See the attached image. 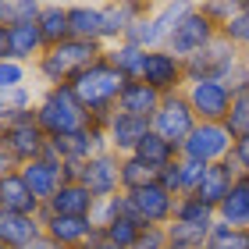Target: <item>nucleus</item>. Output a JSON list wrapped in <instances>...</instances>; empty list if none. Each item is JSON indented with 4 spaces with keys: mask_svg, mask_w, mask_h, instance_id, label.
Here are the masks:
<instances>
[{
    "mask_svg": "<svg viewBox=\"0 0 249 249\" xmlns=\"http://www.w3.org/2000/svg\"><path fill=\"white\" fill-rule=\"evenodd\" d=\"M0 213H29V217H43V203L32 196V189L25 185L21 171H11L0 182Z\"/></svg>",
    "mask_w": 249,
    "mask_h": 249,
    "instance_id": "17",
    "label": "nucleus"
},
{
    "mask_svg": "<svg viewBox=\"0 0 249 249\" xmlns=\"http://www.w3.org/2000/svg\"><path fill=\"white\" fill-rule=\"evenodd\" d=\"M142 231H146V228H142L135 217H128V213H118V217L104 228V239H107L110 246H118V249H132L135 242H139Z\"/></svg>",
    "mask_w": 249,
    "mask_h": 249,
    "instance_id": "31",
    "label": "nucleus"
},
{
    "mask_svg": "<svg viewBox=\"0 0 249 249\" xmlns=\"http://www.w3.org/2000/svg\"><path fill=\"white\" fill-rule=\"evenodd\" d=\"M231 146H235V135L224 128V124H213V121H199L192 135L182 142L178 157L185 160H199V164H224L231 157Z\"/></svg>",
    "mask_w": 249,
    "mask_h": 249,
    "instance_id": "5",
    "label": "nucleus"
},
{
    "mask_svg": "<svg viewBox=\"0 0 249 249\" xmlns=\"http://www.w3.org/2000/svg\"><path fill=\"white\" fill-rule=\"evenodd\" d=\"M175 221L199 224V228H213V224H217V210L207 207L199 196H178V203H175Z\"/></svg>",
    "mask_w": 249,
    "mask_h": 249,
    "instance_id": "30",
    "label": "nucleus"
},
{
    "mask_svg": "<svg viewBox=\"0 0 249 249\" xmlns=\"http://www.w3.org/2000/svg\"><path fill=\"white\" fill-rule=\"evenodd\" d=\"M217 221L228 228H246L249 231V175H239L231 182V192L221 199Z\"/></svg>",
    "mask_w": 249,
    "mask_h": 249,
    "instance_id": "22",
    "label": "nucleus"
},
{
    "mask_svg": "<svg viewBox=\"0 0 249 249\" xmlns=\"http://www.w3.org/2000/svg\"><path fill=\"white\" fill-rule=\"evenodd\" d=\"M160 93L157 89H150L146 82H128L124 86V93H121V100H118V110H124V114H132V118H146L150 121L153 114H157V107H160Z\"/></svg>",
    "mask_w": 249,
    "mask_h": 249,
    "instance_id": "24",
    "label": "nucleus"
},
{
    "mask_svg": "<svg viewBox=\"0 0 249 249\" xmlns=\"http://www.w3.org/2000/svg\"><path fill=\"white\" fill-rule=\"evenodd\" d=\"M36 100H39V93L32 86H21V89H15V93H0V124L32 118L36 114Z\"/></svg>",
    "mask_w": 249,
    "mask_h": 249,
    "instance_id": "26",
    "label": "nucleus"
},
{
    "mask_svg": "<svg viewBox=\"0 0 249 249\" xmlns=\"http://www.w3.org/2000/svg\"><path fill=\"white\" fill-rule=\"evenodd\" d=\"M224 128H228L235 139H242V135L249 132V89L231 100V114H228V121H224Z\"/></svg>",
    "mask_w": 249,
    "mask_h": 249,
    "instance_id": "39",
    "label": "nucleus"
},
{
    "mask_svg": "<svg viewBox=\"0 0 249 249\" xmlns=\"http://www.w3.org/2000/svg\"><path fill=\"white\" fill-rule=\"evenodd\" d=\"M43 235L47 239H53L57 246L64 249H82L89 239H93L96 224L89 217H61V213H43Z\"/></svg>",
    "mask_w": 249,
    "mask_h": 249,
    "instance_id": "16",
    "label": "nucleus"
},
{
    "mask_svg": "<svg viewBox=\"0 0 249 249\" xmlns=\"http://www.w3.org/2000/svg\"><path fill=\"white\" fill-rule=\"evenodd\" d=\"M82 249H118V246H110V242L104 239V231L96 228V231H93V239H89V242H86Z\"/></svg>",
    "mask_w": 249,
    "mask_h": 249,
    "instance_id": "44",
    "label": "nucleus"
},
{
    "mask_svg": "<svg viewBox=\"0 0 249 249\" xmlns=\"http://www.w3.org/2000/svg\"><path fill=\"white\" fill-rule=\"evenodd\" d=\"M0 249H7V246H4V242H0Z\"/></svg>",
    "mask_w": 249,
    "mask_h": 249,
    "instance_id": "50",
    "label": "nucleus"
},
{
    "mask_svg": "<svg viewBox=\"0 0 249 249\" xmlns=\"http://www.w3.org/2000/svg\"><path fill=\"white\" fill-rule=\"evenodd\" d=\"M43 0H0V25H18V21H39Z\"/></svg>",
    "mask_w": 249,
    "mask_h": 249,
    "instance_id": "34",
    "label": "nucleus"
},
{
    "mask_svg": "<svg viewBox=\"0 0 249 249\" xmlns=\"http://www.w3.org/2000/svg\"><path fill=\"white\" fill-rule=\"evenodd\" d=\"M203 171H207V164L178 157V182H182V196H192V192H196V185L203 182Z\"/></svg>",
    "mask_w": 249,
    "mask_h": 249,
    "instance_id": "40",
    "label": "nucleus"
},
{
    "mask_svg": "<svg viewBox=\"0 0 249 249\" xmlns=\"http://www.w3.org/2000/svg\"><path fill=\"white\" fill-rule=\"evenodd\" d=\"M0 61H11V36H7V25H0Z\"/></svg>",
    "mask_w": 249,
    "mask_h": 249,
    "instance_id": "45",
    "label": "nucleus"
},
{
    "mask_svg": "<svg viewBox=\"0 0 249 249\" xmlns=\"http://www.w3.org/2000/svg\"><path fill=\"white\" fill-rule=\"evenodd\" d=\"M199 249H213V246H210V242H207V246H199Z\"/></svg>",
    "mask_w": 249,
    "mask_h": 249,
    "instance_id": "48",
    "label": "nucleus"
},
{
    "mask_svg": "<svg viewBox=\"0 0 249 249\" xmlns=\"http://www.w3.org/2000/svg\"><path fill=\"white\" fill-rule=\"evenodd\" d=\"M7 36H11V61L36 64L43 57V50H47L43 32H39V21H18V25H7Z\"/></svg>",
    "mask_w": 249,
    "mask_h": 249,
    "instance_id": "19",
    "label": "nucleus"
},
{
    "mask_svg": "<svg viewBox=\"0 0 249 249\" xmlns=\"http://www.w3.org/2000/svg\"><path fill=\"white\" fill-rule=\"evenodd\" d=\"M228 160L235 164V171H239V175H249V135L235 139V146H231V157H228Z\"/></svg>",
    "mask_w": 249,
    "mask_h": 249,
    "instance_id": "43",
    "label": "nucleus"
},
{
    "mask_svg": "<svg viewBox=\"0 0 249 249\" xmlns=\"http://www.w3.org/2000/svg\"><path fill=\"white\" fill-rule=\"evenodd\" d=\"M104 57H107V64H114L118 71L128 78V82H135V78L142 75V61H146V50H139V47H132V43H110V47L104 50Z\"/></svg>",
    "mask_w": 249,
    "mask_h": 249,
    "instance_id": "28",
    "label": "nucleus"
},
{
    "mask_svg": "<svg viewBox=\"0 0 249 249\" xmlns=\"http://www.w3.org/2000/svg\"><path fill=\"white\" fill-rule=\"evenodd\" d=\"M196 114H192L189 100H185V89L182 93H167L160 100V107H157V114L150 118V132H157L160 139H167L171 146H178L182 150V142L192 135V128H196Z\"/></svg>",
    "mask_w": 249,
    "mask_h": 249,
    "instance_id": "6",
    "label": "nucleus"
},
{
    "mask_svg": "<svg viewBox=\"0 0 249 249\" xmlns=\"http://www.w3.org/2000/svg\"><path fill=\"white\" fill-rule=\"evenodd\" d=\"M167 249H178V246H171V242H167Z\"/></svg>",
    "mask_w": 249,
    "mask_h": 249,
    "instance_id": "49",
    "label": "nucleus"
},
{
    "mask_svg": "<svg viewBox=\"0 0 249 249\" xmlns=\"http://www.w3.org/2000/svg\"><path fill=\"white\" fill-rule=\"evenodd\" d=\"M224 86H228L231 100L239 96V93H246V89H249V53H242V57L235 61V68H231L228 75H224Z\"/></svg>",
    "mask_w": 249,
    "mask_h": 249,
    "instance_id": "41",
    "label": "nucleus"
},
{
    "mask_svg": "<svg viewBox=\"0 0 249 249\" xmlns=\"http://www.w3.org/2000/svg\"><path fill=\"white\" fill-rule=\"evenodd\" d=\"M36 124L47 132V139H57V135L82 132L89 124V114L78 104V96L71 93V86H50V89H39Z\"/></svg>",
    "mask_w": 249,
    "mask_h": 249,
    "instance_id": "3",
    "label": "nucleus"
},
{
    "mask_svg": "<svg viewBox=\"0 0 249 249\" xmlns=\"http://www.w3.org/2000/svg\"><path fill=\"white\" fill-rule=\"evenodd\" d=\"M157 182V171L150 164H142L139 157H121V192H135L142 185H153Z\"/></svg>",
    "mask_w": 249,
    "mask_h": 249,
    "instance_id": "32",
    "label": "nucleus"
},
{
    "mask_svg": "<svg viewBox=\"0 0 249 249\" xmlns=\"http://www.w3.org/2000/svg\"><path fill=\"white\" fill-rule=\"evenodd\" d=\"M221 36L228 39L235 50L249 53V0H242V11H239V15H235L224 29H221Z\"/></svg>",
    "mask_w": 249,
    "mask_h": 249,
    "instance_id": "35",
    "label": "nucleus"
},
{
    "mask_svg": "<svg viewBox=\"0 0 249 249\" xmlns=\"http://www.w3.org/2000/svg\"><path fill=\"white\" fill-rule=\"evenodd\" d=\"M96 207V199L89 196L86 185L78 182H64L53 196L43 203V213H61V217H89Z\"/></svg>",
    "mask_w": 249,
    "mask_h": 249,
    "instance_id": "18",
    "label": "nucleus"
},
{
    "mask_svg": "<svg viewBox=\"0 0 249 249\" xmlns=\"http://www.w3.org/2000/svg\"><path fill=\"white\" fill-rule=\"evenodd\" d=\"M32 64L21 61H0V93H15L21 86H32Z\"/></svg>",
    "mask_w": 249,
    "mask_h": 249,
    "instance_id": "36",
    "label": "nucleus"
},
{
    "mask_svg": "<svg viewBox=\"0 0 249 249\" xmlns=\"http://www.w3.org/2000/svg\"><path fill=\"white\" fill-rule=\"evenodd\" d=\"M199 11H203V15H207L217 29H224V25H228V21L242 11V0H203Z\"/></svg>",
    "mask_w": 249,
    "mask_h": 249,
    "instance_id": "38",
    "label": "nucleus"
},
{
    "mask_svg": "<svg viewBox=\"0 0 249 249\" xmlns=\"http://www.w3.org/2000/svg\"><path fill=\"white\" fill-rule=\"evenodd\" d=\"M18 171H21L25 185L32 189V196H36L39 203H47L53 192L64 185V164H61L50 150L43 153L39 160H32V164H25V167H18Z\"/></svg>",
    "mask_w": 249,
    "mask_h": 249,
    "instance_id": "15",
    "label": "nucleus"
},
{
    "mask_svg": "<svg viewBox=\"0 0 249 249\" xmlns=\"http://www.w3.org/2000/svg\"><path fill=\"white\" fill-rule=\"evenodd\" d=\"M146 4H132V0H114V4H104V32H100V43L110 47V43H121L124 32H128L132 18L142 15Z\"/></svg>",
    "mask_w": 249,
    "mask_h": 249,
    "instance_id": "23",
    "label": "nucleus"
},
{
    "mask_svg": "<svg viewBox=\"0 0 249 249\" xmlns=\"http://www.w3.org/2000/svg\"><path fill=\"white\" fill-rule=\"evenodd\" d=\"M104 150H107V135H104L100 124H86L82 132L50 139V153L57 157L61 164H86L89 157H96V153H104Z\"/></svg>",
    "mask_w": 249,
    "mask_h": 249,
    "instance_id": "13",
    "label": "nucleus"
},
{
    "mask_svg": "<svg viewBox=\"0 0 249 249\" xmlns=\"http://www.w3.org/2000/svg\"><path fill=\"white\" fill-rule=\"evenodd\" d=\"M104 43L96 39H64L57 43V47H47L43 50V57L32 64V75L43 82V89L50 86H71V78L78 71H86L89 64H96L100 57H104Z\"/></svg>",
    "mask_w": 249,
    "mask_h": 249,
    "instance_id": "2",
    "label": "nucleus"
},
{
    "mask_svg": "<svg viewBox=\"0 0 249 249\" xmlns=\"http://www.w3.org/2000/svg\"><path fill=\"white\" fill-rule=\"evenodd\" d=\"M124 86H128V78H124L114 64H107V57H100L96 64H89L86 71H78L71 78V93L78 96V104L86 107L89 124H100V128H104L107 118L118 110V100L124 93Z\"/></svg>",
    "mask_w": 249,
    "mask_h": 249,
    "instance_id": "1",
    "label": "nucleus"
},
{
    "mask_svg": "<svg viewBox=\"0 0 249 249\" xmlns=\"http://www.w3.org/2000/svg\"><path fill=\"white\" fill-rule=\"evenodd\" d=\"M78 185L89 189L93 199H110V196H121V157L118 153H96L78 167Z\"/></svg>",
    "mask_w": 249,
    "mask_h": 249,
    "instance_id": "10",
    "label": "nucleus"
},
{
    "mask_svg": "<svg viewBox=\"0 0 249 249\" xmlns=\"http://www.w3.org/2000/svg\"><path fill=\"white\" fill-rule=\"evenodd\" d=\"M25 249H64V246H57L53 239H47V235H39V239L32 242V246H25Z\"/></svg>",
    "mask_w": 249,
    "mask_h": 249,
    "instance_id": "46",
    "label": "nucleus"
},
{
    "mask_svg": "<svg viewBox=\"0 0 249 249\" xmlns=\"http://www.w3.org/2000/svg\"><path fill=\"white\" fill-rule=\"evenodd\" d=\"M124 199H128L132 217L139 221L142 228H167V224L175 221V203H178V196H175V192H167L160 182L142 185V189H135V192H124Z\"/></svg>",
    "mask_w": 249,
    "mask_h": 249,
    "instance_id": "7",
    "label": "nucleus"
},
{
    "mask_svg": "<svg viewBox=\"0 0 249 249\" xmlns=\"http://www.w3.org/2000/svg\"><path fill=\"white\" fill-rule=\"evenodd\" d=\"M104 135H107V150L118 153V157H132L135 146H139L146 135H150V121L146 118H132L124 110H114L104 124Z\"/></svg>",
    "mask_w": 249,
    "mask_h": 249,
    "instance_id": "14",
    "label": "nucleus"
},
{
    "mask_svg": "<svg viewBox=\"0 0 249 249\" xmlns=\"http://www.w3.org/2000/svg\"><path fill=\"white\" fill-rule=\"evenodd\" d=\"M139 82H146L150 89H157L160 96L182 93V89L189 86V78H185V61L175 57L171 50H150V53H146V61H142Z\"/></svg>",
    "mask_w": 249,
    "mask_h": 249,
    "instance_id": "11",
    "label": "nucleus"
},
{
    "mask_svg": "<svg viewBox=\"0 0 249 249\" xmlns=\"http://www.w3.org/2000/svg\"><path fill=\"white\" fill-rule=\"evenodd\" d=\"M217 36H221V29L213 25V21L199 11V4H196V7H192L189 15H185V18L171 29V36H167L164 50H171L175 57L189 61V57H196V53L207 47V43H213Z\"/></svg>",
    "mask_w": 249,
    "mask_h": 249,
    "instance_id": "8",
    "label": "nucleus"
},
{
    "mask_svg": "<svg viewBox=\"0 0 249 249\" xmlns=\"http://www.w3.org/2000/svg\"><path fill=\"white\" fill-rule=\"evenodd\" d=\"M68 21H71L75 39H96L104 32V4H68Z\"/></svg>",
    "mask_w": 249,
    "mask_h": 249,
    "instance_id": "25",
    "label": "nucleus"
},
{
    "mask_svg": "<svg viewBox=\"0 0 249 249\" xmlns=\"http://www.w3.org/2000/svg\"><path fill=\"white\" fill-rule=\"evenodd\" d=\"M239 57H242V50H235L224 36H217L213 43H207L196 57L185 61V78L189 82H199V78H217V82H224V75L235 68Z\"/></svg>",
    "mask_w": 249,
    "mask_h": 249,
    "instance_id": "12",
    "label": "nucleus"
},
{
    "mask_svg": "<svg viewBox=\"0 0 249 249\" xmlns=\"http://www.w3.org/2000/svg\"><path fill=\"white\" fill-rule=\"evenodd\" d=\"M185 100L192 107L196 121H213V124H224L231 114V93L228 86L217 82V78H199V82H189L185 86Z\"/></svg>",
    "mask_w": 249,
    "mask_h": 249,
    "instance_id": "9",
    "label": "nucleus"
},
{
    "mask_svg": "<svg viewBox=\"0 0 249 249\" xmlns=\"http://www.w3.org/2000/svg\"><path fill=\"white\" fill-rule=\"evenodd\" d=\"M11 171H18V167H15V164H11V160H7V157H4V153H0V182H4V178H7Z\"/></svg>",
    "mask_w": 249,
    "mask_h": 249,
    "instance_id": "47",
    "label": "nucleus"
},
{
    "mask_svg": "<svg viewBox=\"0 0 249 249\" xmlns=\"http://www.w3.org/2000/svg\"><path fill=\"white\" fill-rule=\"evenodd\" d=\"M47 150H50V139L36 124V114L21 118V121H11V124H0V153L15 167H25L32 160H39Z\"/></svg>",
    "mask_w": 249,
    "mask_h": 249,
    "instance_id": "4",
    "label": "nucleus"
},
{
    "mask_svg": "<svg viewBox=\"0 0 249 249\" xmlns=\"http://www.w3.org/2000/svg\"><path fill=\"white\" fill-rule=\"evenodd\" d=\"M210 246L213 249H249V231L246 228H228V224H213L210 231Z\"/></svg>",
    "mask_w": 249,
    "mask_h": 249,
    "instance_id": "37",
    "label": "nucleus"
},
{
    "mask_svg": "<svg viewBox=\"0 0 249 249\" xmlns=\"http://www.w3.org/2000/svg\"><path fill=\"white\" fill-rule=\"evenodd\" d=\"M43 235V221L29 213H0V242L7 249H25Z\"/></svg>",
    "mask_w": 249,
    "mask_h": 249,
    "instance_id": "21",
    "label": "nucleus"
},
{
    "mask_svg": "<svg viewBox=\"0 0 249 249\" xmlns=\"http://www.w3.org/2000/svg\"><path fill=\"white\" fill-rule=\"evenodd\" d=\"M39 32L47 47H57V43L71 39V21H68V4H43L39 15Z\"/></svg>",
    "mask_w": 249,
    "mask_h": 249,
    "instance_id": "27",
    "label": "nucleus"
},
{
    "mask_svg": "<svg viewBox=\"0 0 249 249\" xmlns=\"http://www.w3.org/2000/svg\"><path fill=\"white\" fill-rule=\"evenodd\" d=\"M135 157H139L142 164H150L153 171H164L167 164H175V160H178V146H171L167 139H160L157 132H150L139 146H135Z\"/></svg>",
    "mask_w": 249,
    "mask_h": 249,
    "instance_id": "29",
    "label": "nucleus"
},
{
    "mask_svg": "<svg viewBox=\"0 0 249 249\" xmlns=\"http://www.w3.org/2000/svg\"><path fill=\"white\" fill-rule=\"evenodd\" d=\"M246 135H249V132H246Z\"/></svg>",
    "mask_w": 249,
    "mask_h": 249,
    "instance_id": "51",
    "label": "nucleus"
},
{
    "mask_svg": "<svg viewBox=\"0 0 249 249\" xmlns=\"http://www.w3.org/2000/svg\"><path fill=\"white\" fill-rule=\"evenodd\" d=\"M167 242L178 246V249H199L210 242V231L213 228H199V224H182V221H171L167 224Z\"/></svg>",
    "mask_w": 249,
    "mask_h": 249,
    "instance_id": "33",
    "label": "nucleus"
},
{
    "mask_svg": "<svg viewBox=\"0 0 249 249\" xmlns=\"http://www.w3.org/2000/svg\"><path fill=\"white\" fill-rule=\"evenodd\" d=\"M118 213H121V210H118V196H110V199H96V207H93V213H89V221H93L96 228L104 231L107 224L118 217Z\"/></svg>",
    "mask_w": 249,
    "mask_h": 249,
    "instance_id": "42",
    "label": "nucleus"
},
{
    "mask_svg": "<svg viewBox=\"0 0 249 249\" xmlns=\"http://www.w3.org/2000/svg\"><path fill=\"white\" fill-rule=\"evenodd\" d=\"M239 178V171H235V164L231 160H224V164H210L207 171H203V182L196 185V192L192 196H199L207 207L217 210L221 207V199L231 192V182Z\"/></svg>",
    "mask_w": 249,
    "mask_h": 249,
    "instance_id": "20",
    "label": "nucleus"
}]
</instances>
